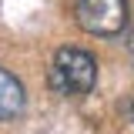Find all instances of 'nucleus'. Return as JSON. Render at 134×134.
<instances>
[{
	"mask_svg": "<svg viewBox=\"0 0 134 134\" xmlns=\"http://www.w3.org/2000/svg\"><path fill=\"white\" fill-rule=\"evenodd\" d=\"M97 84V60L81 47H60L50 64V87L60 97H87Z\"/></svg>",
	"mask_w": 134,
	"mask_h": 134,
	"instance_id": "1",
	"label": "nucleus"
},
{
	"mask_svg": "<svg viewBox=\"0 0 134 134\" xmlns=\"http://www.w3.org/2000/svg\"><path fill=\"white\" fill-rule=\"evenodd\" d=\"M74 20L94 37H117L131 20L127 0H74Z\"/></svg>",
	"mask_w": 134,
	"mask_h": 134,
	"instance_id": "2",
	"label": "nucleus"
},
{
	"mask_svg": "<svg viewBox=\"0 0 134 134\" xmlns=\"http://www.w3.org/2000/svg\"><path fill=\"white\" fill-rule=\"evenodd\" d=\"M131 117H134V104H131Z\"/></svg>",
	"mask_w": 134,
	"mask_h": 134,
	"instance_id": "5",
	"label": "nucleus"
},
{
	"mask_svg": "<svg viewBox=\"0 0 134 134\" xmlns=\"http://www.w3.org/2000/svg\"><path fill=\"white\" fill-rule=\"evenodd\" d=\"M27 107V91L10 70L0 67V121H14Z\"/></svg>",
	"mask_w": 134,
	"mask_h": 134,
	"instance_id": "3",
	"label": "nucleus"
},
{
	"mask_svg": "<svg viewBox=\"0 0 134 134\" xmlns=\"http://www.w3.org/2000/svg\"><path fill=\"white\" fill-rule=\"evenodd\" d=\"M127 47H131V57H134V34H131V44H127Z\"/></svg>",
	"mask_w": 134,
	"mask_h": 134,
	"instance_id": "4",
	"label": "nucleus"
}]
</instances>
